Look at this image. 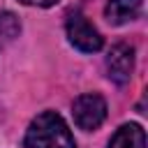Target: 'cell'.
Returning <instances> with one entry per match:
<instances>
[{
	"label": "cell",
	"mask_w": 148,
	"mask_h": 148,
	"mask_svg": "<svg viewBox=\"0 0 148 148\" xmlns=\"http://www.w3.org/2000/svg\"><path fill=\"white\" fill-rule=\"evenodd\" d=\"M18 32H21L18 16L12 14V12H0V37L14 39V37H18Z\"/></svg>",
	"instance_id": "cell-7"
},
{
	"label": "cell",
	"mask_w": 148,
	"mask_h": 148,
	"mask_svg": "<svg viewBox=\"0 0 148 148\" xmlns=\"http://www.w3.org/2000/svg\"><path fill=\"white\" fill-rule=\"evenodd\" d=\"M72 113H74L76 125L81 130L90 132V130H97L104 123V118H106V102L97 92H86V95L74 99Z\"/></svg>",
	"instance_id": "cell-3"
},
{
	"label": "cell",
	"mask_w": 148,
	"mask_h": 148,
	"mask_svg": "<svg viewBox=\"0 0 148 148\" xmlns=\"http://www.w3.org/2000/svg\"><path fill=\"white\" fill-rule=\"evenodd\" d=\"M109 148H146V132L141 125L136 123H130V125H123L113 139L109 141Z\"/></svg>",
	"instance_id": "cell-6"
},
{
	"label": "cell",
	"mask_w": 148,
	"mask_h": 148,
	"mask_svg": "<svg viewBox=\"0 0 148 148\" xmlns=\"http://www.w3.org/2000/svg\"><path fill=\"white\" fill-rule=\"evenodd\" d=\"M18 2L30 5V7H51V5H56L58 0H18Z\"/></svg>",
	"instance_id": "cell-8"
},
{
	"label": "cell",
	"mask_w": 148,
	"mask_h": 148,
	"mask_svg": "<svg viewBox=\"0 0 148 148\" xmlns=\"http://www.w3.org/2000/svg\"><path fill=\"white\" fill-rule=\"evenodd\" d=\"M141 12V0H109L104 7V16L111 25H123L136 18Z\"/></svg>",
	"instance_id": "cell-5"
},
{
	"label": "cell",
	"mask_w": 148,
	"mask_h": 148,
	"mask_svg": "<svg viewBox=\"0 0 148 148\" xmlns=\"http://www.w3.org/2000/svg\"><path fill=\"white\" fill-rule=\"evenodd\" d=\"M23 143L25 148H76L67 123L56 111L39 113L30 123Z\"/></svg>",
	"instance_id": "cell-1"
},
{
	"label": "cell",
	"mask_w": 148,
	"mask_h": 148,
	"mask_svg": "<svg viewBox=\"0 0 148 148\" xmlns=\"http://www.w3.org/2000/svg\"><path fill=\"white\" fill-rule=\"evenodd\" d=\"M106 72H109V79L116 81L118 86L127 83L134 72V49L125 42L111 46V51L106 56Z\"/></svg>",
	"instance_id": "cell-4"
},
{
	"label": "cell",
	"mask_w": 148,
	"mask_h": 148,
	"mask_svg": "<svg viewBox=\"0 0 148 148\" xmlns=\"http://www.w3.org/2000/svg\"><path fill=\"white\" fill-rule=\"evenodd\" d=\"M65 30H67V39L72 42V46H76L83 53H95V51H99L104 46V39L97 32V28L79 12L67 16Z\"/></svg>",
	"instance_id": "cell-2"
}]
</instances>
